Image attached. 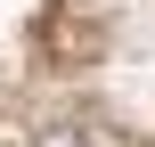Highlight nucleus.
I'll list each match as a JSON object with an SVG mask.
<instances>
[{
    "mask_svg": "<svg viewBox=\"0 0 155 147\" xmlns=\"http://www.w3.org/2000/svg\"><path fill=\"white\" fill-rule=\"evenodd\" d=\"M33 147H82V131H41Z\"/></svg>",
    "mask_w": 155,
    "mask_h": 147,
    "instance_id": "obj_1",
    "label": "nucleus"
}]
</instances>
